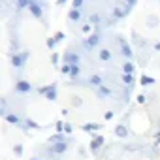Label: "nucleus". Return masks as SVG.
I'll return each mask as SVG.
<instances>
[{
  "mask_svg": "<svg viewBox=\"0 0 160 160\" xmlns=\"http://www.w3.org/2000/svg\"><path fill=\"white\" fill-rule=\"evenodd\" d=\"M25 124H27V128H38V124H36L34 121H27Z\"/></svg>",
  "mask_w": 160,
  "mask_h": 160,
  "instance_id": "32",
  "label": "nucleus"
},
{
  "mask_svg": "<svg viewBox=\"0 0 160 160\" xmlns=\"http://www.w3.org/2000/svg\"><path fill=\"white\" fill-rule=\"evenodd\" d=\"M122 70H124V73H134V64H132L130 60H126V62L122 64Z\"/></svg>",
  "mask_w": 160,
  "mask_h": 160,
  "instance_id": "16",
  "label": "nucleus"
},
{
  "mask_svg": "<svg viewBox=\"0 0 160 160\" xmlns=\"http://www.w3.org/2000/svg\"><path fill=\"white\" fill-rule=\"evenodd\" d=\"M98 42H100V34H98V32H94V34H91V36L87 38L85 47H87V49H92L94 45H98Z\"/></svg>",
  "mask_w": 160,
  "mask_h": 160,
  "instance_id": "5",
  "label": "nucleus"
},
{
  "mask_svg": "<svg viewBox=\"0 0 160 160\" xmlns=\"http://www.w3.org/2000/svg\"><path fill=\"white\" fill-rule=\"evenodd\" d=\"M72 104H73L75 108H77V106H81V98H79V96H73V98H72Z\"/></svg>",
  "mask_w": 160,
  "mask_h": 160,
  "instance_id": "29",
  "label": "nucleus"
},
{
  "mask_svg": "<svg viewBox=\"0 0 160 160\" xmlns=\"http://www.w3.org/2000/svg\"><path fill=\"white\" fill-rule=\"evenodd\" d=\"M119 43H121V53H122L126 58H132V49H130L128 42H124L122 38H119Z\"/></svg>",
  "mask_w": 160,
  "mask_h": 160,
  "instance_id": "6",
  "label": "nucleus"
},
{
  "mask_svg": "<svg viewBox=\"0 0 160 160\" xmlns=\"http://www.w3.org/2000/svg\"><path fill=\"white\" fill-rule=\"evenodd\" d=\"M104 117H106V119H108V121H109V119H111V117H113V111H108V113H106V115H104Z\"/></svg>",
  "mask_w": 160,
  "mask_h": 160,
  "instance_id": "37",
  "label": "nucleus"
},
{
  "mask_svg": "<svg viewBox=\"0 0 160 160\" xmlns=\"http://www.w3.org/2000/svg\"><path fill=\"white\" fill-rule=\"evenodd\" d=\"M6 121L10 124H19V117H15V115H6Z\"/></svg>",
  "mask_w": 160,
  "mask_h": 160,
  "instance_id": "20",
  "label": "nucleus"
},
{
  "mask_svg": "<svg viewBox=\"0 0 160 160\" xmlns=\"http://www.w3.org/2000/svg\"><path fill=\"white\" fill-rule=\"evenodd\" d=\"M79 75V66H72V72H70V77H77Z\"/></svg>",
  "mask_w": 160,
  "mask_h": 160,
  "instance_id": "24",
  "label": "nucleus"
},
{
  "mask_svg": "<svg viewBox=\"0 0 160 160\" xmlns=\"http://www.w3.org/2000/svg\"><path fill=\"white\" fill-rule=\"evenodd\" d=\"M49 141L55 145V143H62V141H66V139H64V136H62V134H58V132H57L55 136H51V139H49Z\"/></svg>",
  "mask_w": 160,
  "mask_h": 160,
  "instance_id": "15",
  "label": "nucleus"
},
{
  "mask_svg": "<svg viewBox=\"0 0 160 160\" xmlns=\"http://www.w3.org/2000/svg\"><path fill=\"white\" fill-rule=\"evenodd\" d=\"M122 83L130 87V85L134 83V73H124V75H122Z\"/></svg>",
  "mask_w": 160,
  "mask_h": 160,
  "instance_id": "13",
  "label": "nucleus"
},
{
  "mask_svg": "<svg viewBox=\"0 0 160 160\" xmlns=\"http://www.w3.org/2000/svg\"><path fill=\"white\" fill-rule=\"evenodd\" d=\"M89 81H91L92 85H102V77H100V75H92Z\"/></svg>",
  "mask_w": 160,
  "mask_h": 160,
  "instance_id": "21",
  "label": "nucleus"
},
{
  "mask_svg": "<svg viewBox=\"0 0 160 160\" xmlns=\"http://www.w3.org/2000/svg\"><path fill=\"white\" fill-rule=\"evenodd\" d=\"M138 102H139V104H143V102H145V96H143V94H139V96H138Z\"/></svg>",
  "mask_w": 160,
  "mask_h": 160,
  "instance_id": "36",
  "label": "nucleus"
},
{
  "mask_svg": "<svg viewBox=\"0 0 160 160\" xmlns=\"http://www.w3.org/2000/svg\"><path fill=\"white\" fill-rule=\"evenodd\" d=\"M51 62H53V64H57V62H58V55H57V53H53V57H51Z\"/></svg>",
  "mask_w": 160,
  "mask_h": 160,
  "instance_id": "35",
  "label": "nucleus"
},
{
  "mask_svg": "<svg viewBox=\"0 0 160 160\" xmlns=\"http://www.w3.org/2000/svg\"><path fill=\"white\" fill-rule=\"evenodd\" d=\"M32 160H40V158H32Z\"/></svg>",
  "mask_w": 160,
  "mask_h": 160,
  "instance_id": "39",
  "label": "nucleus"
},
{
  "mask_svg": "<svg viewBox=\"0 0 160 160\" xmlns=\"http://www.w3.org/2000/svg\"><path fill=\"white\" fill-rule=\"evenodd\" d=\"M27 6H30V2H27V0H21V2L17 4V8H27Z\"/></svg>",
  "mask_w": 160,
  "mask_h": 160,
  "instance_id": "33",
  "label": "nucleus"
},
{
  "mask_svg": "<svg viewBox=\"0 0 160 160\" xmlns=\"http://www.w3.org/2000/svg\"><path fill=\"white\" fill-rule=\"evenodd\" d=\"M83 8V0H73V10H79Z\"/></svg>",
  "mask_w": 160,
  "mask_h": 160,
  "instance_id": "26",
  "label": "nucleus"
},
{
  "mask_svg": "<svg viewBox=\"0 0 160 160\" xmlns=\"http://www.w3.org/2000/svg\"><path fill=\"white\" fill-rule=\"evenodd\" d=\"M66 147H68V143H66V141H62V143H55V145L51 147V151H53V152H57V154H60V152H64V151H66Z\"/></svg>",
  "mask_w": 160,
  "mask_h": 160,
  "instance_id": "10",
  "label": "nucleus"
},
{
  "mask_svg": "<svg viewBox=\"0 0 160 160\" xmlns=\"http://www.w3.org/2000/svg\"><path fill=\"white\" fill-rule=\"evenodd\" d=\"M124 15H126L124 8H115V10H113V19H121V17H124Z\"/></svg>",
  "mask_w": 160,
  "mask_h": 160,
  "instance_id": "14",
  "label": "nucleus"
},
{
  "mask_svg": "<svg viewBox=\"0 0 160 160\" xmlns=\"http://www.w3.org/2000/svg\"><path fill=\"white\" fill-rule=\"evenodd\" d=\"M55 128H57V132H58V134H62V130H64V122H62V121H58V122L55 124Z\"/></svg>",
  "mask_w": 160,
  "mask_h": 160,
  "instance_id": "25",
  "label": "nucleus"
},
{
  "mask_svg": "<svg viewBox=\"0 0 160 160\" xmlns=\"http://www.w3.org/2000/svg\"><path fill=\"white\" fill-rule=\"evenodd\" d=\"M55 43H57L55 38H49V40H47V47H49V49H55Z\"/></svg>",
  "mask_w": 160,
  "mask_h": 160,
  "instance_id": "27",
  "label": "nucleus"
},
{
  "mask_svg": "<svg viewBox=\"0 0 160 160\" xmlns=\"http://www.w3.org/2000/svg\"><path fill=\"white\" fill-rule=\"evenodd\" d=\"M100 126L98 124H94V122H87V124H83V130L85 132H92V130H98Z\"/></svg>",
  "mask_w": 160,
  "mask_h": 160,
  "instance_id": "18",
  "label": "nucleus"
},
{
  "mask_svg": "<svg viewBox=\"0 0 160 160\" xmlns=\"http://www.w3.org/2000/svg\"><path fill=\"white\" fill-rule=\"evenodd\" d=\"M154 49H156V51H160V42H158V43H154Z\"/></svg>",
  "mask_w": 160,
  "mask_h": 160,
  "instance_id": "38",
  "label": "nucleus"
},
{
  "mask_svg": "<svg viewBox=\"0 0 160 160\" xmlns=\"http://www.w3.org/2000/svg\"><path fill=\"white\" fill-rule=\"evenodd\" d=\"M102 145H104V136H94V138L91 139V151H92V152L100 151Z\"/></svg>",
  "mask_w": 160,
  "mask_h": 160,
  "instance_id": "4",
  "label": "nucleus"
},
{
  "mask_svg": "<svg viewBox=\"0 0 160 160\" xmlns=\"http://www.w3.org/2000/svg\"><path fill=\"white\" fill-rule=\"evenodd\" d=\"M72 130H73V126H72L70 122H66V124H64V132H66V134H72Z\"/></svg>",
  "mask_w": 160,
  "mask_h": 160,
  "instance_id": "30",
  "label": "nucleus"
},
{
  "mask_svg": "<svg viewBox=\"0 0 160 160\" xmlns=\"http://www.w3.org/2000/svg\"><path fill=\"white\" fill-rule=\"evenodd\" d=\"M60 70H62V73L70 75V72H72V66H70V64H62V68H60Z\"/></svg>",
  "mask_w": 160,
  "mask_h": 160,
  "instance_id": "23",
  "label": "nucleus"
},
{
  "mask_svg": "<svg viewBox=\"0 0 160 160\" xmlns=\"http://www.w3.org/2000/svg\"><path fill=\"white\" fill-rule=\"evenodd\" d=\"M81 32H83V34H89V32H91V25H85V27L81 28Z\"/></svg>",
  "mask_w": 160,
  "mask_h": 160,
  "instance_id": "34",
  "label": "nucleus"
},
{
  "mask_svg": "<svg viewBox=\"0 0 160 160\" xmlns=\"http://www.w3.org/2000/svg\"><path fill=\"white\" fill-rule=\"evenodd\" d=\"M38 92H40V94H45L47 100H55V98H57V85L53 83L51 87H42Z\"/></svg>",
  "mask_w": 160,
  "mask_h": 160,
  "instance_id": "2",
  "label": "nucleus"
},
{
  "mask_svg": "<svg viewBox=\"0 0 160 160\" xmlns=\"http://www.w3.org/2000/svg\"><path fill=\"white\" fill-rule=\"evenodd\" d=\"M109 58H111V53L108 49H102L100 51V60H109Z\"/></svg>",
  "mask_w": 160,
  "mask_h": 160,
  "instance_id": "19",
  "label": "nucleus"
},
{
  "mask_svg": "<svg viewBox=\"0 0 160 160\" xmlns=\"http://www.w3.org/2000/svg\"><path fill=\"white\" fill-rule=\"evenodd\" d=\"M13 152H15L17 156H21V154H23V147H21V145H15V147H13Z\"/></svg>",
  "mask_w": 160,
  "mask_h": 160,
  "instance_id": "28",
  "label": "nucleus"
},
{
  "mask_svg": "<svg viewBox=\"0 0 160 160\" xmlns=\"http://www.w3.org/2000/svg\"><path fill=\"white\" fill-rule=\"evenodd\" d=\"M27 58H28V51H23L21 55H13V57H12V64H13L15 68H23L25 62H27Z\"/></svg>",
  "mask_w": 160,
  "mask_h": 160,
  "instance_id": "1",
  "label": "nucleus"
},
{
  "mask_svg": "<svg viewBox=\"0 0 160 160\" xmlns=\"http://www.w3.org/2000/svg\"><path fill=\"white\" fill-rule=\"evenodd\" d=\"M115 136H117V138H126V136H128L126 124H117V126H115Z\"/></svg>",
  "mask_w": 160,
  "mask_h": 160,
  "instance_id": "7",
  "label": "nucleus"
},
{
  "mask_svg": "<svg viewBox=\"0 0 160 160\" xmlns=\"http://www.w3.org/2000/svg\"><path fill=\"white\" fill-rule=\"evenodd\" d=\"M55 40H57V42H62V40H64V32H57V34H55Z\"/></svg>",
  "mask_w": 160,
  "mask_h": 160,
  "instance_id": "31",
  "label": "nucleus"
},
{
  "mask_svg": "<svg viewBox=\"0 0 160 160\" xmlns=\"http://www.w3.org/2000/svg\"><path fill=\"white\" fill-rule=\"evenodd\" d=\"M28 10L32 12V15H34V17H42V6H40V4H36V2H30Z\"/></svg>",
  "mask_w": 160,
  "mask_h": 160,
  "instance_id": "9",
  "label": "nucleus"
},
{
  "mask_svg": "<svg viewBox=\"0 0 160 160\" xmlns=\"http://www.w3.org/2000/svg\"><path fill=\"white\" fill-rule=\"evenodd\" d=\"M96 94H98L100 98H108V96H111V91H109L108 87L100 85V87H98V91H96Z\"/></svg>",
  "mask_w": 160,
  "mask_h": 160,
  "instance_id": "11",
  "label": "nucleus"
},
{
  "mask_svg": "<svg viewBox=\"0 0 160 160\" xmlns=\"http://www.w3.org/2000/svg\"><path fill=\"white\" fill-rule=\"evenodd\" d=\"M89 21H91V25H98V23H100V15H98V13H92Z\"/></svg>",
  "mask_w": 160,
  "mask_h": 160,
  "instance_id": "22",
  "label": "nucleus"
},
{
  "mask_svg": "<svg viewBox=\"0 0 160 160\" xmlns=\"http://www.w3.org/2000/svg\"><path fill=\"white\" fill-rule=\"evenodd\" d=\"M17 91H19V92H23V94H25V92H28V91H30V83H28V81H25V79H21V81H17Z\"/></svg>",
  "mask_w": 160,
  "mask_h": 160,
  "instance_id": "8",
  "label": "nucleus"
},
{
  "mask_svg": "<svg viewBox=\"0 0 160 160\" xmlns=\"http://www.w3.org/2000/svg\"><path fill=\"white\" fill-rule=\"evenodd\" d=\"M68 17H70L72 21H77L79 17H81V12H79V10H70V13H68Z\"/></svg>",
  "mask_w": 160,
  "mask_h": 160,
  "instance_id": "17",
  "label": "nucleus"
},
{
  "mask_svg": "<svg viewBox=\"0 0 160 160\" xmlns=\"http://www.w3.org/2000/svg\"><path fill=\"white\" fill-rule=\"evenodd\" d=\"M152 83H154V79H152V77H149V75H141V79H139V85H143V87L152 85Z\"/></svg>",
  "mask_w": 160,
  "mask_h": 160,
  "instance_id": "12",
  "label": "nucleus"
},
{
  "mask_svg": "<svg viewBox=\"0 0 160 160\" xmlns=\"http://www.w3.org/2000/svg\"><path fill=\"white\" fill-rule=\"evenodd\" d=\"M81 60L75 53H72V51H66L64 53V64H70V66H77V62Z\"/></svg>",
  "mask_w": 160,
  "mask_h": 160,
  "instance_id": "3",
  "label": "nucleus"
}]
</instances>
